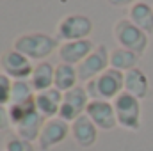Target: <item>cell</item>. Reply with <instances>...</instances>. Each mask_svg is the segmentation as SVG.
Instances as JSON below:
<instances>
[{"mask_svg": "<svg viewBox=\"0 0 153 151\" xmlns=\"http://www.w3.org/2000/svg\"><path fill=\"white\" fill-rule=\"evenodd\" d=\"M59 48V39L43 32H30V34H22L14 39L13 50L23 53L30 61H45L48 55H52Z\"/></svg>", "mask_w": 153, "mask_h": 151, "instance_id": "cell-1", "label": "cell"}, {"mask_svg": "<svg viewBox=\"0 0 153 151\" xmlns=\"http://www.w3.org/2000/svg\"><path fill=\"white\" fill-rule=\"evenodd\" d=\"M85 91L91 100H105L114 101L116 98L125 91V73L117 71L114 68H107L103 73L87 82Z\"/></svg>", "mask_w": 153, "mask_h": 151, "instance_id": "cell-2", "label": "cell"}, {"mask_svg": "<svg viewBox=\"0 0 153 151\" xmlns=\"http://www.w3.org/2000/svg\"><path fill=\"white\" fill-rule=\"evenodd\" d=\"M114 39L121 48H126L137 55H143L148 48V34L134 25L128 18H123L114 23Z\"/></svg>", "mask_w": 153, "mask_h": 151, "instance_id": "cell-3", "label": "cell"}, {"mask_svg": "<svg viewBox=\"0 0 153 151\" xmlns=\"http://www.w3.org/2000/svg\"><path fill=\"white\" fill-rule=\"evenodd\" d=\"M112 103H114L117 126L130 130V132H137L141 128V103H139V100L123 91Z\"/></svg>", "mask_w": 153, "mask_h": 151, "instance_id": "cell-4", "label": "cell"}, {"mask_svg": "<svg viewBox=\"0 0 153 151\" xmlns=\"http://www.w3.org/2000/svg\"><path fill=\"white\" fill-rule=\"evenodd\" d=\"M91 32H93V21L85 14H68L57 25V39L62 43L87 39Z\"/></svg>", "mask_w": 153, "mask_h": 151, "instance_id": "cell-5", "label": "cell"}, {"mask_svg": "<svg viewBox=\"0 0 153 151\" xmlns=\"http://www.w3.org/2000/svg\"><path fill=\"white\" fill-rule=\"evenodd\" d=\"M89 101H91V98H89L85 87L76 85V87H73V89H70V91L64 93L57 117H61L62 121H66V123L71 124L76 117H80L82 114H85V109H87Z\"/></svg>", "mask_w": 153, "mask_h": 151, "instance_id": "cell-6", "label": "cell"}, {"mask_svg": "<svg viewBox=\"0 0 153 151\" xmlns=\"http://www.w3.org/2000/svg\"><path fill=\"white\" fill-rule=\"evenodd\" d=\"M109 57H111V52L103 46V44H98L94 46V50L76 66V73H78V80L82 82H91L93 78L103 73L109 66Z\"/></svg>", "mask_w": 153, "mask_h": 151, "instance_id": "cell-7", "label": "cell"}, {"mask_svg": "<svg viewBox=\"0 0 153 151\" xmlns=\"http://www.w3.org/2000/svg\"><path fill=\"white\" fill-rule=\"evenodd\" d=\"M0 68H2V73H5L11 80H29L34 71L32 61L13 48L9 52L2 53Z\"/></svg>", "mask_w": 153, "mask_h": 151, "instance_id": "cell-8", "label": "cell"}, {"mask_svg": "<svg viewBox=\"0 0 153 151\" xmlns=\"http://www.w3.org/2000/svg\"><path fill=\"white\" fill-rule=\"evenodd\" d=\"M68 135H70V123L62 121L61 117L46 119L38 137V148L41 151H48L64 142Z\"/></svg>", "mask_w": 153, "mask_h": 151, "instance_id": "cell-9", "label": "cell"}, {"mask_svg": "<svg viewBox=\"0 0 153 151\" xmlns=\"http://www.w3.org/2000/svg\"><path fill=\"white\" fill-rule=\"evenodd\" d=\"M85 115L96 124L98 130H105L111 132L117 126V119H116V110L112 101H105V100H91Z\"/></svg>", "mask_w": 153, "mask_h": 151, "instance_id": "cell-10", "label": "cell"}, {"mask_svg": "<svg viewBox=\"0 0 153 151\" xmlns=\"http://www.w3.org/2000/svg\"><path fill=\"white\" fill-rule=\"evenodd\" d=\"M70 135L75 141L76 146L87 150V148H93L96 144V141H98V128L85 114H82L80 117H76L75 121L70 124Z\"/></svg>", "mask_w": 153, "mask_h": 151, "instance_id": "cell-11", "label": "cell"}, {"mask_svg": "<svg viewBox=\"0 0 153 151\" xmlns=\"http://www.w3.org/2000/svg\"><path fill=\"white\" fill-rule=\"evenodd\" d=\"M94 50V44L91 39H80V41H66L61 43L57 48L59 59L64 64H71V66H78L91 52Z\"/></svg>", "mask_w": 153, "mask_h": 151, "instance_id": "cell-12", "label": "cell"}, {"mask_svg": "<svg viewBox=\"0 0 153 151\" xmlns=\"http://www.w3.org/2000/svg\"><path fill=\"white\" fill-rule=\"evenodd\" d=\"M62 96L64 93H61L59 89L52 87L48 91H43L36 94V109L45 119H52L59 115V109L62 103Z\"/></svg>", "mask_w": 153, "mask_h": 151, "instance_id": "cell-13", "label": "cell"}, {"mask_svg": "<svg viewBox=\"0 0 153 151\" xmlns=\"http://www.w3.org/2000/svg\"><path fill=\"white\" fill-rule=\"evenodd\" d=\"M125 93L135 96L137 100H143L150 93V82L148 76L141 68H134L125 73Z\"/></svg>", "mask_w": 153, "mask_h": 151, "instance_id": "cell-14", "label": "cell"}, {"mask_svg": "<svg viewBox=\"0 0 153 151\" xmlns=\"http://www.w3.org/2000/svg\"><path fill=\"white\" fill-rule=\"evenodd\" d=\"M53 76H55V66H52L48 61H41L34 66V71L29 78V82L38 94V93L48 91L53 87Z\"/></svg>", "mask_w": 153, "mask_h": 151, "instance_id": "cell-15", "label": "cell"}, {"mask_svg": "<svg viewBox=\"0 0 153 151\" xmlns=\"http://www.w3.org/2000/svg\"><path fill=\"white\" fill-rule=\"evenodd\" d=\"M128 20L148 36L153 34V7L146 2H135L128 11Z\"/></svg>", "mask_w": 153, "mask_h": 151, "instance_id": "cell-16", "label": "cell"}, {"mask_svg": "<svg viewBox=\"0 0 153 151\" xmlns=\"http://www.w3.org/2000/svg\"><path fill=\"white\" fill-rule=\"evenodd\" d=\"M45 121L46 119L38 110H34L32 114H29L18 126H14L16 137H22L25 141H30V142H34V141L38 142V137H39V133H41V128H43Z\"/></svg>", "mask_w": 153, "mask_h": 151, "instance_id": "cell-17", "label": "cell"}, {"mask_svg": "<svg viewBox=\"0 0 153 151\" xmlns=\"http://www.w3.org/2000/svg\"><path fill=\"white\" fill-rule=\"evenodd\" d=\"M137 62H139V55L126 48H121V46L114 48L109 57V66L121 73H126V71L137 68Z\"/></svg>", "mask_w": 153, "mask_h": 151, "instance_id": "cell-18", "label": "cell"}, {"mask_svg": "<svg viewBox=\"0 0 153 151\" xmlns=\"http://www.w3.org/2000/svg\"><path fill=\"white\" fill-rule=\"evenodd\" d=\"M76 80H78V73L76 68L71 64H64L61 62L59 66H55V76H53V87L59 89L61 93H66L70 89L76 87Z\"/></svg>", "mask_w": 153, "mask_h": 151, "instance_id": "cell-19", "label": "cell"}, {"mask_svg": "<svg viewBox=\"0 0 153 151\" xmlns=\"http://www.w3.org/2000/svg\"><path fill=\"white\" fill-rule=\"evenodd\" d=\"M34 89L29 80H13V89H11V103H25L32 100Z\"/></svg>", "mask_w": 153, "mask_h": 151, "instance_id": "cell-20", "label": "cell"}, {"mask_svg": "<svg viewBox=\"0 0 153 151\" xmlns=\"http://www.w3.org/2000/svg\"><path fill=\"white\" fill-rule=\"evenodd\" d=\"M11 89H13V80L5 73H0V105L7 107L11 103Z\"/></svg>", "mask_w": 153, "mask_h": 151, "instance_id": "cell-21", "label": "cell"}, {"mask_svg": "<svg viewBox=\"0 0 153 151\" xmlns=\"http://www.w3.org/2000/svg\"><path fill=\"white\" fill-rule=\"evenodd\" d=\"M5 151H36L30 141H25L22 137H11L5 144Z\"/></svg>", "mask_w": 153, "mask_h": 151, "instance_id": "cell-22", "label": "cell"}, {"mask_svg": "<svg viewBox=\"0 0 153 151\" xmlns=\"http://www.w3.org/2000/svg\"><path fill=\"white\" fill-rule=\"evenodd\" d=\"M11 126V119H9V112H7V107H2L0 105V132L9 128Z\"/></svg>", "mask_w": 153, "mask_h": 151, "instance_id": "cell-23", "label": "cell"}, {"mask_svg": "<svg viewBox=\"0 0 153 151\" xmlns=\"http://www.w3.org/2000/svg\"><path fill=\"white\" fill-rule=\"evenodd\" d=\"M107 2H109L111 5H114V7H125V5H130V7H132L137 0H107Z\"/></svg>", "mask_w": 153, "mask_h": 151, "instance_id": "cell-24", "label": "cell"}]
</instances>
